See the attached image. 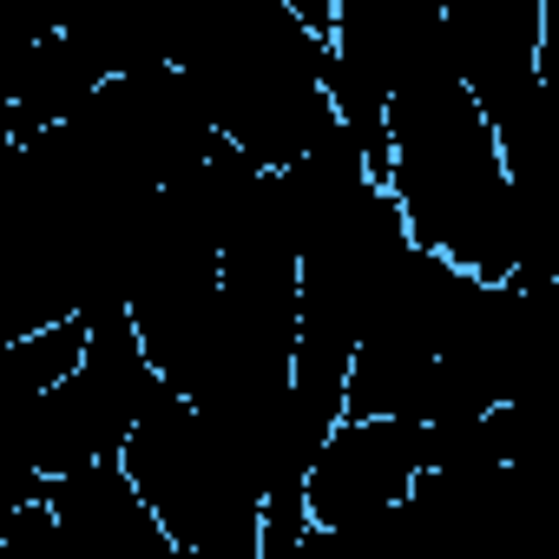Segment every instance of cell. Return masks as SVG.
<instances>
[{
    "label": "cell",
    "instance_id": "3",
    "mask_svg": "<svg viewBox=\"0 0 559 559\" xmlns=\"http://www.w3.org/2000/svg\"><path fill=\"white\" fill-rule=\"evenodd\" d=\"M165 369L152 362L126 297H106L93 304V349L73 376H60L47 395H34L21 415L0 421V448L21 454L27 467H40L47 480L53 474H73L86 461H112L126 454L132 428L145 421V408L165 395Z\"/></svg>",
    "mask_w": 559,
    "mask_h": 559
},
{
    "label": "cell",
    "instance_id": "6",
    "mask_svg": "<svg viewBox=\"0 0 559 559\" xmlns=\"http://www.w3.org/2000/svg\"><path fill=\"white\" fill-rule=\"evenodd\" d=\"M448 8V47L461 80L487 112H507L539 86L546 60V0H441Z\"/></svg>",
    "mask_w": 559,
    "mask_h": 559
},
{
    "label": "cell",
    "instance_id": "4",
    "mask_svg": "<svg viewBox=\"0 0 559 559\" xmlns=\"http://www.w3.org/2000/svg\"><path fill=\"white\" fill-rule=\"evenodd\" d=\"M428 467H435V421L428 415H362V408H349L310 461V487H304L310 546H336V539H356V533L382 526L421 487Z\"/></svg>",
    "mask_w": 559,
    "mask_h": 559
},
{
    "label": "cell",
    "instance_id": "5",
    "mask_svg": "<svg viewBox=\"0 0 559 559\" xmlns=\"http://www.w3.org/2000/svg\"><path fill=\"white\" fill-rule=\"evenodd\" d=\"M40 500L53 507L73 559H178V546H171L165 520L152 513L145 487L132 480L126 454L53 474Z\"/></svg>",
    "mask_w": 559,
    "mask_h": 559
},
{
    "label": "cell",
    "instance_id": "1",
    "mask_svg": "<svg viewBox=\"0 0 559 559\" xmlns=\"http://www.w3.org/2000/svg\"><path fill=\"white\" fill-rule=\"evenodd\" d=\"M389 191L415 243L474 276H520V204L493 112L461 73L415 80L389 99Z\"/></svg>",
    "mask_w": 559,
    "mask_h": 559
},
{
    "label": "cell",
    "instance_id": "7",
    "mask_svg": "<svg viewBox=\"0 0 559 559\" xmlns=\"http://www.w3.org/2000/svg\"><path fill=\"white\" fill-rule=\"evenodd\" d=\"M290 14H304L317 34H336V14H343V0H290Z\"/></svg>",
    "mask_w": 559,
    "mask_h": 559
},
{
    "label": "cell",
    "instance_id": "2",
    "mask_svg": "<svg viewBox=\"0 0 559 559\" xmlns=\"http://www.w3.org/2000/svg\"><path fill=\"white\" fill-rule=\"evenodd\" d=\"M126 467L165 520L178 559H263V461L191 395L165 389L126 441Z\"/></svg>",
    "mask_w": 559,
    "mask_h": 559
}]
</instances>
